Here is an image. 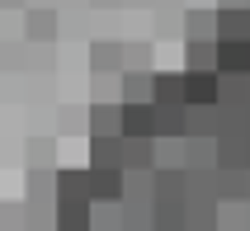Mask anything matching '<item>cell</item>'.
Segmentation results:
<instances>
[{
    "label": "cell",
    "instance_id": "cell-14",
    "mask_svg": "<svg viewBox=\"0 0 250 231\" xmlns=\"http://www.w3.org/2000/svg\"><path fill=\"white\" fill-rule=\"evenodd\" d=\"M246 165H250V161H246Z\"/></svg>",
    "mask_w": 250,
    "mask_h": 231
},
{
    "label": "cell",
    "instance_id": "cell-5",
    "mask_svg": "<svg viewBox=\"0 0 250 231\" xmlns=\"http://www.w3.org/2000/svg\"><path fill=\"white\" fill-rule=\"evenodd\" d=\"M217 203H250V170H217Z\"/></svg>",
    "mask_w": 250,
    "mask_h": 231
},
{
    "label": "cell",
    "instance_id": "cell-1",
    "mask_svg": "<svg viewBox=\"0 0 250 231\" xmlns=\"http://www.w3.org/2000/svg\"><path fill=\"white\" fill-rule=\"evenodd\" d=\"M118 137H156V104L151 99H127L118 109Z\"/></svg>",
    "mask_w": 250,
    "mask_h": 231
},
{
    "label": "cell",
    "instance_id": "cell-8",
    "mask_svg": "<svg viewBox=\"0 0 250 231\" xmlns=\"http://www.w3.org/2000/svg\"><path fill=\"white\" fill-rule=\"evenodd\" d=\"M151 104H184V76H151Z\"/></svg>",
    "mask_w": 250,
    "mask_h": 231
},
{
    "label": "cell",
    "instance_id": "cell-7",
    "mask_svg": "<svg viewBox=\"0 0 250 231\" xmlns=\"http://www.w3.org/2000/svg\"><path fill=\"white\" fill-rule=\"evenodd\" d=\"M90 147H95L90 165H109V170H123V137H118V132H104V137H95Z\"/></svg>",
    "mask_w": 250,
    "mask_h": 231
},
{
    "label": "cell",
    "instance_id": "cell-6",
    "mask_svg": "<svg viewBox=\"0 0 250 231\" xmlns=\"http://www.w3.org/2000/svg\"><path fill=\"white\" fill-rule=\"evenodd\" d=\"M217 71H250V38H217Z\"/></svg>",
    "mask_w": 250,
    "mask_h": 231
},
{
    "label": "cell",
    "instance_id": "cell-4",
    "mask_svg": "<svg viewBox=\"0 0 250 231\" xmlns=\"http://www.w3.org/2000/svg\"><path fill=\"white\" fill-rule=\"evenodd\" d=\"M184 170H217V137H184Z\"/></svg>",
    "mask_w": 250,
    "mask_h": 231
},
{
    "label": "cell",
    "instance_id": "cell-13",
    "mask_svg": "<svg viewBox=\"0 0 250 231\" xmlns=\"http://www.w3.org/2000/svg\"><path fill=\"white\" fill-rule=\"evenodd\" d=\"M33 33H52V14L42 19V14H33Z\"/></svg>",
    "mask_w": 250,
    "mask_h": 231
},
{
    "label": "cell",
    "instance_id": "cell-12",
    "mask_svg": "<svg viewBox=\"0 0 250 231\" xmlns=\"http://www.w3.org/2000/svg\"><path fill=\"white\" fill-rule=\"evenodd\" d=\"M212 24H217L212 14H189V24H184V28H189V33L198 38V33H212Z\"/></svg>",
    "mask_w": 250,
    "mask_h": 231
},
{
    "label": "cell",
    "instance_id": "cell-3",
    "mask_svg": "<svg viewBox=\"0 0 250 231\" xmlns=\"http://www.w3.org/2000/svg\"><path fill=\"white\" fill-rule=\"evenodd\" d=\"M217 71H184V104H217Z\"/></svg>",
    "mask_w": 250,
    "mask_h": 231
},
{
    "label": "cell",
    "instance_id": "cell-9",
    "mask_svg": "<svg viewBox=\"0 0 250 231\" xmlns=\"http://www.w3.org/2000/svg\"><path fill=\"white\" fill-rule=\"evenodd\" d=\"M156 137H184V104H156Z\"/></svg>",
    "mask_w": 250,
    "mask_h": 231
},
{
    "label": "cell",
    "instance_id": "cell-11",
    "mask_svg": "<svg viewBox=\"0 0 250 231\" xmlns=\"http://www.w3.org/2000/svg\"><path fill=\"white\" fill-rule=\"evenodd\" d=\"M189 71H217V42L189 38Z\"/></svg>",
    "mask_w": 250,
    "mask_h": 231
},
{
    "label": "cell",
    "instance_id": "cell-10",
    "mask_svg": "<svg viewBox=\"0 0 250 231\" xmlns=\"http://www.w3.org/2000/svg\"><path fill=\"white\" fill-rule=\"evenodd\" d=\"M151 227H184V198H151Z\"/></svg>",
    "mask_w": 250,
    "mask_h": 231
},
{
    "label": "cell",
    "instance_id": "cell-2",
    "mask_svg": "<svg viewBox=\"0 0 250 231\" xmlns=\"http://www.w3.org/2000/svg\"><path fill=\"white\" fill-rule=\"evenodd\" d=\"M85 189H90V203H118V198H123V170L90 165V175H85Z\"/></svg>",
    "mask_w": 250,
    "mask_h": 231
}]
</instances>
